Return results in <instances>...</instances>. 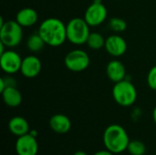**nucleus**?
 <instances>
[{
    "label": "nucleus",
    "mask_w": 156,
    "mask_h": 155,
    "mask_svg": "<svg viewBox=\"0 0 156 155\" xmlns=\"http://www.w3.org/2000/svg\"><path fill=\"white\" fill-rule=\"evenodd\" d=\"M1 94L5 104L11 108H16L19 106L23 100L21 92L16 88V86L6 87L1 92Z\"/></svg>",
    "instance_id": "nucleus-15"
},
{
    "label": "nucleus",
    "mask_w": 156,
    "mask_h": 155,
    "mask_svg": "<svg viewBox=\"0 0 156 155\" xmlns=\"http://www.w3.org/2000/svg\"><path fill=\"white\" fill-rule=\"evenodd\" d=\"M49 127L57 133H67L71 128V122L69 118L64 114L58 113L53 115L49 120Z\"/></svg>",
    "instance_id": "nucleus-14"
},
{
    "label": "nucleus",
    "mask_w": 156,
    "mask_h": 155,
    "mask_svg": "<svg viewBox=\"0 0 156 155\" xmlns=\"http://www.w3.org/2000/svg\"><path fill=\"white\" fill-rule=\"evenodd\" d=\"M73 155H88L85 152H83V151H78V152H76Z\"/></svg>",
    "instance_id": "nucleus-24"
},
{
    "label": "nucleus",
    "mask_w": 156,
    "mask_h": 155,
    "mask_svg": "<svg viewBox=\"0 0 156 155\" xmlns=\"http://www.w3.org/2000/svg\"><path fill=\"white\" fill-rule=\"evenodd\" d=\"M153 119H154V122H155L156 124V107L154 109V111H153Z\"/></svg>",
    "instance_id": "nucleus-25"
},
{
    "label": "nucleus",
    "mask_w": 156,
    "mask_h": 155,
    "mask_svg": "<svg viewBox=\"0 0 156 155\" xmlns=\"http://www.w3.org/2000/svg\"><path fill=\"white\" fill-rule=\"evenodd\" d=\"M105 41H106V38H104V37L101 33L90 32L86 44L88 45V47L90 48H91L93 50H99V49L104 48Z\"/></svg>",
    "instance_id": "nucleus-18"
},
{
    "label": "nucleus",
    "mask_w": 156,
    "mask_h": 155,
    "mask_svg": "<svg viewBox=\"0 0 156 155\" xmlns=\"http://www.w3.org/2000/svg\"><path fill=\"white\" fill-rule=\"evenodd\" d=\"M90 56L82 49L70 50L64 58L66 68L72 72H81L85 70L90 66Z\"/></svg>",
    "instance_id": "nucleus-6"
},
{
    "label": "nucleus",
    "mask_w": 156,
    "mask_h": 155,
    "mask_svg": "<svg viewBox=\"0 0 156 155\" xmlns=\"http://www.w3.org/2000/svg\"><path fill=\"white\" fill-rule=\"evenodd\" d=\"M147 84L149 88L156 91V66L153 67L147 75Z\"/></svg>",
    "instance_id": "nucleus-21"
},
{
    "label": "nucleus",
    "mask_w": 156,
    "mask_h": 155,
    "mask_svg": "<svg viewBox=\"0 0 156 155\" xmlns=\"http://www.w3.org/2000/svg\"><path fill=\"white\" fill-rule=\"evenodd\" d=\"M127 151L132 155H144L146 152V147L143 142L134 140L130 141L127 147Z\"/></svg>",
    "instance_id": "nucleus-19"
},
{
    "label": "nucleus",
    "mask_w": 156,
    "mask_h": 155,
    "mask_svg": "<svg viewBox=\"0 0 156 155\" xmlns=\"http://www.w3.org/2000/svg\"><path fill=\"white\" fill-rule=\"evenodd\" d=\"M106 75L113 83H117L125 79L126 69L124 65L117 59L111 60L106 67Z\"/></svg>",
    "instance_id": "nucleus-12"
},
{
    "label": "nucleus",
    "mask_w": 156,
    "mask_h": 155,
    "mask_svg": "<svg viewBox=\"0 0 156 155\" xmlns=\"http://www.w3.org/2000/svg\"><path fill=\"white\" fill-rule=\"evenodd\" d=\"M112 97L117 104L122 107L133 105L137 100V90L132 81L123 79L114 83L112 88Z\"/></svg>",
    "instance_id": "nucleus-4"
},
{
    "label": "nucleus",
    "mask_w": 156,
    "mask_h": 155,
    "mask_svg": "<svg viewBox=\"0 0 156 155\" xmlns=\"http://www.w3.org/2000/svg\"><path fill=\"white\" fill-rule=\"evenodd\" d=\"M103 143L106 150L110 151L113 154L122 153L127 150L130 139L123 127L118 124H112L104 131Z\"/></svg>",
    "instance_id": "nucleus-2"
},
{
    "label": "nucleus",
    "mask_w": 156,
    "mask_h": 155,
    "mask_svg": "<svg viewBox=\"0 0 156 155\" xmlns=\"http://www.w3.org/2000/svg\"><path fill=\"white\" fill-rule=\"evenodd\" d=\"M108 11L101 0H93L84 13V19L90 26H98L107 18Z\"/></svg>",
    "instance_id": "nucleus-7"
},
{
    "label": "nucleus",
    "mask_w": 156,
    "mask_h": 155,
    "mask_svg": "<svg viewBox=\"0 0 156 155\" xmlns=\"http://www.w3.org/2000/svg\"><path fill=\"white\" fill-rule=\"evenodd\" d=\"M8 129L12 134L17 137L27 134L30 132L29 124L25 118L20 117V116H15L9 121Z\"/></svg>",
    "instance_id": "nucleus-16"
},
{
    "label": "nucleus",
    "mask_w": 156,
    "mask_h": 155,
    "mask_svg": "<svg viewBox=\"0 0 156 155\" xmlns=\"http://www.w3.org/2000/svg\"><path fill=\"white\" fill-rule=\"evenodd\" d=\"M109 26L114 33L118 34L126 30L127 23L121 17H112L109 21Z\"/></svg>",
    "instance_id": "nucleus-20"
},
{
    "label": "nucleus",
    "mask_w": 156,
    "mask_h": 155,
    "mask_svg": "<svg viewBox=\"0 0 156 155\" xmlns=\"http://www.w3.org/2000/svg\"><path fill=\"white\" fill-rule=\"evenodd\" d=\"M5 88H6L5 80L4 78H1V79H0V92H2Z\"/></svg>",
    "instance_id": "nucleus-22"
},
{
    "label": "nucleus",
    "mask_w": 156,
    "mask_h": 155,
    "mask_svg": "<svg viewBox=\"0 0 156 155\" xmlns=\"http://www.w3.org/2000/svg\"><path fill=\"white\" fill-rule=\"evenodd\" d=\"M37 32L46 45L50 47H59L67 40V25L57 17H48L42 21Z\"/></svg>",
    "instance_id": "nucleus-1"
},
{
    "label": "nucleus",
    "mask_w": 156,
    "mask_h": 155,
    "mask_svg": "<svg viewBox=\"0 0 156 155\" xmlns=\"http://www.w3.org/2000/svg\"><path fill=\"white\" fill-rule=\"evenodd\" d=\"M22 60L20 55L13 49H6L0 54V66L6 74H15L20 71Z\"/></svg>",
    "instance_id": "nucleus-8"
},
{
    "label": "nucleus",
    "mask_w": 156,
    "mask_h": 155,
    "mask_svg": "<svg viewBox=\"0 0 156 155\" xmlns=\"http://www.w3.org/2000/svg\"><path fill=\"white\" fill-rule=\"evenodd\" d=\"M16 152L17 155H37L38 144L36 137L30 133L17 137L16 142Z\"/></svg>",
    "instance_id": "nucleus-10"
},
{
    "label": "nucleus",
    "mask_w": 156,
    "mask_h": 155,
    "mask_svg": "<svg viewBox=\"0 0 156 155\" xmlns=\"http://www.w3.org/2000/svg\"><path fill=\"white\" fill-rule=\"evenodd\" d=\"M93 155H113V153H111L110 151L106 150V151H99V152L95 153Z\"/></svg>",
    "instance_id": "nucleus-23"
},
{
    "label": "nucleus",
    "mask_w": 156,
    "mask_h": 155,
    "mask_svg": "<svg viewBox=\"0 0 156 155\" xmlns=\"http://www.w3.org/2000/svg\"><path fill=\"white\" fill-rule=\"evenodd\" d=\"M90 34V26L84 18L74 17L67 24V40L71 44H86Z\"/></svg>",
    "instance_id": "nucleus-5"
},
{
    "label": "nucleus",
    "mask_w": 156,
    "mask_h": 155,
    "mask_svg": "<svg viewBox=\"0 0 156 155\" xmlns=\"http://www.w3.org/2000/svg\"><path fill=\"white\" fill-rule=\"evenodd\" d=\"M16 20L22 27H29L36 25L38 20V14L32 7H24L16 13Z\"/></svg>",
    "instance_id": "nucleus-13"
},
{
    "label": "nucleus",
    "mask_w": 156,
    "mask_h": 155,
    "mask_svg": "<svg viewBox=\"0 0 156 155\" xmlns=\"http://www.w3.org/2000/svg\"><path fill=\"white\" fill-rule=\"evenodd\" d=\"M45 45L46 43L41 36L38 34V32L31 34L27 40V48L29 51L33 53H37L42 50Z\"/></svg>",
    "instance_id": "nucleus-17"
},
{
    "label": "nucleus",
    "mask_w": 156,
    "mask_h": 155,
    "mask_svg": "<svg viewBox=\"0 0 156 155\" xmlns=\"http://www.w3.org/2000/svg\"><path fill=\"white\" fill-rule=\"evenodd\" d=\"M104 48L109 55L114 58H119L126 53L127 42L122 36L115 33L106 38Z\"/></svg>",
    "instance_id": "nucleus-9"
},
{
    "label": "nucleus",
    "mask_w": 156,
    "mask_h": 155,
    "mask_svg": "<svg viewBox=\"0 0 156 155\" xmlns=\"http://www.w3.org/2000/svg\"><path fill=\"white\" fill-rule=\"evenodd\" d=\"M41 68L42 64L40 59L35 55H28L22 60L20 72L24 77L27 79H33L40 73Z\"/></svg>",
    "instance_id": "nucleus-11"
},
{
    "label": "nucleus",
    "mask_w": 156,
    "mask_h": 155,
    "mask_svg": "<svg viewBox=\"0 0 156 155\" xmlns=\"http://www.w3.org/2000/svg\"><path fill=\"white\" fill-rule=\"evenodd\" d=\"M23 27L16 22V20L4 21L3 17L0 19V42L7 48L17 47L23 37Z\"/></svg>",
    "instance_id": "nucleus-3"
}]
</instances>
